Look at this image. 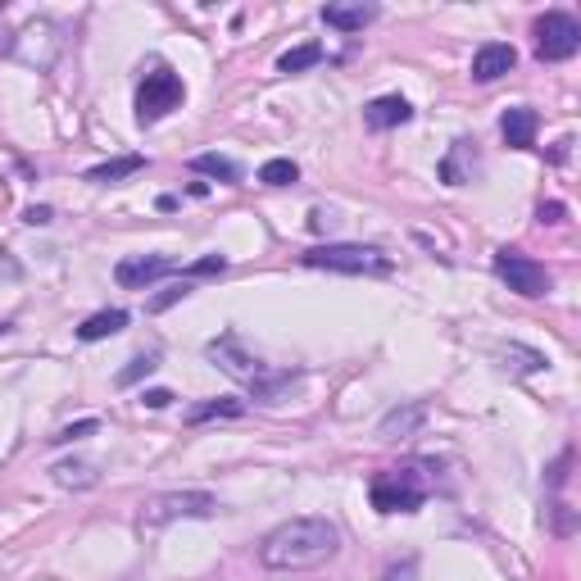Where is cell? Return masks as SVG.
<instances>
[{
  "mask_svg": "<svg viewBox=\"0 0 581 581\" xmlns=\"http://www.w3.org/2000/svg\"><path fill=\"white\" fill-rule=\"evenodd\" d=\"M296 178H300V168L291 164V159H268V164L259 168V182H264V187H291Z\"/></svg>",
  "mask_w": 581,
  "mask_h": 581,
  "instance_id": "cell-19",
  "label": "cell"
},
{
  "mask_svg": "<svg viewBox=\"0 0 581 581\" xmlns=\"http://www.w3.org/2000/svg\"><path fill=\"white\" fill-rule=\"evenodd\" d=\"M223 268H227V259H223V255H205V259H200V264L182 268V277H187V282H191V277H209V273H223Z\"/></svg>",
  "mask_w": 581,
  "mask_h": 581,
  "instance_id": "cell-25",
  "label": "cell"
},
{
  "mask_svg": "<svg viewBox=\"0 0 581 581\" xmlns=\"http://www.w3.org/2000/svg\"><path fill=\"white\" fill-rule=\"evenodd\" d=\"M513 64H518V50H513L509 41H486V46H477V55H473V78L495 82V78H504Z\"/></svg>",
  "mask_w": 581,
  "mask_h": 581,
  "instance_id": "cell-10",
  "label": "cell"
},
{
  "mask_svg": "<svg viewBox=\"0 0 581 581\" xmlns=\"http://www.w3.org/2000/svg\"><path fill=\"white\" fill-rule=\"evenodd\" d=\"M341 550V532H336V522L327 518H291L282 527L264 536L259 545V563L273 572H305V568H323L327 559H336Z\"/></svg>",
  "mask_w": 581,
  "mask_h": 581,
  "instance_id": "cell-1",
  "label": "cell"
},
{
  "mask_svg": "<svg viewBox=\"0 0 581 581\" xmlns=\"http://www.w3.org/2000/svg\"><path fill=\"white\" fill-rule=\"evenodd\" d=\"M123 327H128V314L123 309H105V314H91L78 327V341H105V336H119Z\"/></svg>",
  "mask_w": 581,
  "mask_h": 581,
  "instance_id": "cell-14",
  "label": "cell"
},
{
  "mask_svg": "<svg viewBox=\"0 0 581 581\" xmlns=\"http://www.w3.org/2000/svg\"><path fill=\"white\" fill-rule=\"evenodd\" d=\"M100 432V423L96 418H82V423H69V427H60V432L50 436L55 445H69V441H87V436H96Z\"/></svg>",
  "mask_w": 581,
  "mask_h": 581,
  "instance_id": "cell-23",
  "label": "cell"
},
{
  "mask_svg": "<svg viewBox=\"0 0 581 581\" xmlns=\"http://www.w3.org/2000/svg\"><path fill=\"white\" fill-rule=\"evenodd\" d=\"M305 268H327V273H350V277H386L391 273V255L377 246H314L300 255Z\"/></svg>",
  "mask_w": 581,
  "mask_h": 581,
  "instance_id": "cell-3",
  "label": "cell"
},
{
  "mask_svg": "<svg viewBox=\"0 0 581 581\" xmlns=\"http://www.w3.org/2000/svg\"><path fill=\"white\" fill-rule=\"evenodd\" d=\"M414 119V105L404 96H377L364 105V123L373 132H386V128H404V123Z\"/></svg>",
  "mask_w": 581,
  "mask_h": 581,
  "instance_id": "cell-11",
  "label": "cell"
},
{
  "mask_svg": "<svg viewBox=\"0 0 581 581\" xmlns=\"http://www.w3.org/2000/svg\"><path fill=\"white\" fill-rule=\"evenodd\" d=\"M368 500L377 513H418L427 500V482L418 468H386L368 482Z\"/></svg>",
  "mask_w": 581,
  "mask_h": 581,
  "instance_id": "cell-2",
  "label": "cell"
},
{
  "mask_svg": "<svg viewBox=\"0 0 581 581\" xmlns=\"http://www.w3.org/2000/svg\"><path fill=\"white\" fill-rule=\"evenodd\" d=\"M241 414H246V404H241L237 395H223V400L191 404V409H187V423L200 427V423H209V418H241Z\"/></svg>",
  "mask_w": 581,
  "mask_h": 581,
  "instance_id": "cell-15",
  "label": "cell"
},
{
  "mask_svg": "<svg viewBox=\"0 0 581 581\" xmlns=\"http://www.w3.org/2000/svg\"><path fill=\"white\" fill-rule=\"evenodd\" d=\"M182 100H187L182 78L159 64V69H150L146 78H141V87H137V123H159L164 114H173Z\"/></svg>",
  "mask_w": 581,
  "mask_h": 581,
  "instance_id": "cell-4",
  "label": "cell"
},
{
  "mask_svg": "<svg viewBox=\"0 0 581 581\" xmlns=\"http://www.w3.org/2000/svg\"><path fill=\"white\" fill-rule=\"evenodd\" d=\"M423 418H427V409H423V404H409V409H404V414H400V409H395V414H386V423H382V436H395V432H414V427L418 423H423Z\"/></svg>",
  "mask_w": 581,
  "mask_h": 581,
  "instance_id": "cell-20",
  "label": "cell"
},
{
  "mask_svg": "<svg viewBox=\"0 0 581 581\" xmlns=\"http://www.w3.org/2000/svg\"><path fill=\"white\" fill-rule=\"evenodd\" d=\"M214 513H218V500L209 491H164L141 504V522L146 527H164V522H178V518H214Z\"/></svg>",
  "mask_w": 581,
  "mask_h": 581,
  "instance_id": "cell-5",
  "label": "cell"
},
{
  "mask_svg": "<svg viewBox=\"0 0 581 581\" xmlns=\"http://www.w3.org/2000/svg\"><path fill=\"white\" fill-rule=\"evenodd\" d=\"M23 218H28L32 227H46V223H50V209H46V205H32V209H28V214H23Z\"/></svg>",
  "mask_w": 581,
  "mask_h": 581,
  "instance_id": "cell-28",
  "label": "cell"
},
{
  "mask_svg": "<svg viewBox=\"0 0 581 581\" xmlns=\"http://www.w3.org/2000/svg\"><path fill=\"white\" fill-rule=\"evenodd\" d=\"M191 168H196V173H205V178L241 182V164H232L227 155H196V159H191Z\"/></svg>",
  "mask_w": 581,
  "mask_h": 581,
  "instance_id": "cell-18",
  "label": "cell"
},
{
  "mask_svg": "<svg viewBox=\"0 0 581 581\" xmlns=\"http://www.w3.org/2000/svg\"><path fill=\"white\" fill-rule=\"evenodd\" d=\"M141 168H146V159H141V155H123V159H109V164L87 168V182H119V178L141 173Z\"/></svg>",
  "mask_w": 581,
  "mask_h": 581,
  "instance_id": "cell-16",
  "label": "cell"
},
{
  "mask_svg": "<svg viewBox=\"0 0 581 581\" xmlns=\"http://www.w3.org/2000/svg\"><path fill=\"white\" fill-rule=\"evenodd\" d=\"M173 273H182V264H173L168 255H128L114 264V282H119L123 291H146L150 282L173 277Z\"/></svg>",
  "mask_w": 581,
  "mask_h": 581,
  "instance_id": "cell-8",
  "label": "cell"
},
{
  "mask_svg": "<svg viewBox=\"0 0 581 581\" xmlns=\"http://www.w3.org/2000/svg\"><path fill=\"white\" fill-rule=\"evenodd\" d=\"M187 296H191V282H187V277H182V282H173V286H168V291H159V296L150 300V314H164L168 305H178V300H187Z\"/></svg>",
  "mask_w": 581,
  "mask_h": 581,
  "instance_id": "cell-24",
  "label": "cell"
},
{
  "mask_svg": "<svg viewBox=\"0 0 581 581\" xmlns=\"http://www.w3.org/2000/svg\"><path fill=\"white\" fill-rule=\"evenodd\" d=\"M377 19V5H323V23L341 32H364Z\"/></svg>",
  "mask_w": 581,
  "mask_h": 581,
  "instance_id": "cell-13",
  "label": "cell"
},
{
  "mask_svg": "<svg viewBox=\"0 0 581 581\" xmlns=\"http://www.w3.org/2000/svg\"><path fill=\"white\" fill-rule=\"evenodd\" d=\"M495 273H500V282L509 286V291H518V296H527V300L545 296L554 286V277L545 273V264L527 259L522 250H500V255H495Z\"/></svg>",
  "mask_w": 581,
  "mask_h": 581,
  "instance_id": "cell-7",
  "label": "cell"
},
{
  "mask_svg": "<svg viewBox=\"0 0 581 581\" xmlns=\"http://www.w3.org/2000/svg\"><path fill=\"white\" fill-rule=\"evenodd\" d=\"M209 359H214V364L223 368V373L237 377V382H250V386H255L259 377H264V364H259L255 355H246V350H241V341H237L232 332L218 336V341H209Z\"/></svg>",
  "mask_w": 581,
  "mask_h": 581,
  "instance_id": "cell-9",
  "label": "cell"
},
{
  "mask_svg": "<svg viewBox=\"0 0 581 581\" xmlns=\"http://www.w3.org/2000/svg\"><path fill=\"white\" fill-rule=\"evenodd\" d=\"M536 128H541V119H536V109H527V105H513L509 114L500 119L504 141H509V146H518V150L532 146V141H536Z\"/></svg>",
  "mask_w": 581,
  "mask_h": 581,
  "instance_id": "cell-12",
  "label": "cell"
},
{
  "mask_svg": "<svg viewBox=\"0 0 581 581\" xmlns=\"http://www.w3.org/2000/svg\"><path fill=\"white\" fill-rule=\"evenodd\" d=\"M581 50V23L563 10H550L536 19V55L545 64H559V60H572Z\"/></svg>",
  "mask_w": 581,
  "mask_h": 581,
  "instance_id": "cell-6",
  "label": "cell"
},
{
  "mask_svg": "<svg viewBox=\"0 0 581 581\" xmlns=\"http://www.w3.org/2000/svg\"><path fill=\"white\" fill-rule=\"evenodd\" d=\"M318 60H323V46H318V41H305V46L286 50L282 60H277V73H305V69H314Z\"/></svg>",
  "mask_w": 581,
  "mask_h": 581,
  "instance_id": "cell-17",
  "label": "cell"
},
{
  "mask_svg": "<svg viewBox=\"0 0 581 581\" xmlns=\"http://www.w3.org/2000/svg\"><path fill=\"white\" fill-rule=\"evenodd\" d=\"M386 581H418V559H414V554L400 559V563H391V568H386Z\"/></svg>",
  "mask_w": 581,
  "mask_h": 581,
  "instance_id": "cell-26",
  "label": "cell"
},
{
  "mask_svg": "<svg viewBox=\"0 0 581 581\" xmlns=\"http://www.w3.org/2000/svg\"><path fill=\"white\" fill-rule=\"evenodd\" d=\"M563 214H568V209H563L559 200H550V205H541V223H563Z\"/></svg>",
  "mask_w": 581,
  "mask_h": 581,
  "instance_id": "cell-27",
  "label": "cell"
},
{
  "mask_svg": "<svg viewBox=\"0 0 581 581\" xmlns=\"http://www.w3.org/2000/svg\"><path fill=\"white\" fill-rule=\"evenodd\" d=\"M168 400H173V391H146V404H150V409H164Z\"/></svg>",
  "mask_w": 581,
  "mask_h": 581,
  "instance_id": "cell-29",
  "label": "cell"
},
{
  "mask_svg": "<svg viewBox=\"0 0 581 581\" xmlns=\"http://www.w3.org/2000/svg\"><path fill=\"white\" fill-rule=\"evenodd\" d=\"M55 482L60 486H96V468H91V463H55Z\"/></svg>",
  "mask_w": 581,
  "mask_h": 581,
  "instance_id": "cell-21",
  "label": "cell"
},
{
  "mask_svg": "<svg viewBox=\"0 0 581 581\" xmlns=\"http://www.w3.org/2000/svg\"><path fill=\"white\" fill-rule=\"evenodd\" d=\"M159 368V355H137V359H128V368H123L119 377H114V386H132V382H141V377H150Z\"/></svg>",
  "mask_w": 581,
  "mask_h": 581,
  "instance_id": "cell-22",
  "label": "cell"
}]
</instances>
